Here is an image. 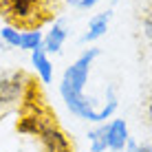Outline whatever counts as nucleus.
I'll return each instance as SVG.
<instances>
[{
    "mask_svg": "<svg viewBox=\"0 0 152 152\" xmlns=\"http://www.w3.org/2000/svg\"><path fill=\"white\" fill-rule=\"evenodd\" d=\"M97 57H99V49L91 46L64 71L62 82H60V97L75 117L99 126L115 115V110H117V97H115V88L108 86L106 104L102 108H95V99L84 95V88L88 84V75H91V66Z\"/></svg>",
    "mask_w": 152,
    "mask_h": 152,
    "instance_id": "f257e3e1",
    "label": "nucleus"
},
{
    "mask_svg": "<svg viewBox=\"0 0 152 152\" xmlns=\"http://www.w3.org/2000/svg\"><path fill=\"white\" fill-rule=\"evenodd\" d=\"M0 11L22 29H38L44 18L42 0H0Z\"/></svg>",
    "mask_w": 152,
    "mask_h": 152,
    "instance_id": "f03ea898",
    "label": "nucleus"
},
{
    "mask_svg": "<svg viewBox=\"0 0 152 152\" xmlns=\"http://www.w3.org/2000/svg\"><path fill=\"white\" fill-rule=\"evenodd\" d=\"M29 75L24 71H9L0 75V110L11 106H22L24 95L31 86Z\"/></svg>",
    "mask_w": 152,
    "mask_h": 152,
    "instance_id": "7ed1b4c3",
    "label": "nucleus"
},
{
    "mask_svg": "<svg viewBox=\"0 0 152 152\" xmlns=\"http://www.w3.org/2000/svg\"><path fill=\"white\" fill-rule=\"evenodd\" d=\"M38 141L42 145V152H73V143H71L69 134L55 124V119L40 130Z\"/></svg>",
    "mask_w": 152,
    "mask_h": 152,
    "instance_id": "20e7f679",
    "label": "nucleus"
},
{
    "mask_svg": "<svg viewBox=\"0 0 152 152\" xmlns=\"http://www.w3.org/2000/svg\"><path fill=\"white\" fill-rule=\"evenodd\" d=\"M130 141V130L126 119H113L106 124V143L113 152H126V145Z\"/></svg>",
    "mask_w": 152,
    "mask_h": 152,
    "instance_id": "39448f33",
    "label": "nucleus"
},
{
    "mask_svg": "<svg viewBox=\"0 0 152 152\" xmlns=\"http://www.w3.org/2000/svg\"><path fill=\"white\" fill-rule=\"evenodd\" d=\"M110 20H113V11H110V9L95 13L91 20H88L86 31H84V35H82V42L91 44V42H97L99 38H104V35H106V31H108Z\"/></svg>",
    "mask_w": 152,
    "mask_h": 152,
    "instance_id": "423d86ee",
    "label": "nucleus"
},
{
    "mask_svg": "<svg viewBox=\"0 0 152 152\" xmlns=\"http://www.w3.org/2000/svg\"><path fill=\"white\" fill-rule=\"evenodd\" d=\"M66 38H69V29H66L64 20H55L49 27V31L44 33V42H42V49L46 53H60L62 46H64Z\"/></svg>",
    "mask_w": 152,
    "mask_h": 152,
    "instance_id": "0eeeda50",
    "label": "nucleus"
},
{
    "mask_svg": "<svg viewBox=\"0 0 152 152\" xmlns=\"http://www.w3.org/2000/svg\"><path fill=\"white\" fill-rule=\"evenodd\" d=\"M31 64H33V71L40 77L42 84L53 82V62H51V57L44 49H38V51L31 53Z\"/></svg>",
    "mask_w": 152,
    "mask_h": 152,
    "instance_id": "6e6552de",
    "label": "nucleus"
},
{
    "mask_svg": "<svg viewBox=\"0 0 152 152\" xmlns=\"http://www.w3.org/2000/svg\"><path fill=\"white\" fill-rule=\"evenodd\" d=\"M42 42H44V33L40 29H22V38H20V49L22 51H33L42 49Z\"/></svg>",
    "mask_w": 152,
    "mask_h": 152,
    "instance_id": "1a4fd4ad",
    "label": "nucleus"
},
{
    "mask_svg": "<svg viewBox=\"0 0 152 152\" xmlns=\"http://www.w3.org/2000/svg\"><path fill=\"white\" fill-rule=\"evenodd\" d=\"M88 152H106L108 143H106V126L99 124L93 130H88Z\"/></svg>",
    "mask_w": 152,
    "mask_h": 152,
    "instance_id": "9d476101",
    "label": "nucleus"
},
{
    "mask_svg": "<svg viewBox=\"0 0 152 152\" xmlns=\"http://www.w3.org/2000/svg\"><path fill=\"white\" fill-rule=\"evenodd\" d=\"M20 38H22V29L13 27V24H4L0 29V40L7 46H13V49H20Z\"/></svg>",
    "mask_w": 152,
    "mask_h": 152,
    "instance_id": "9b49d317",
    "label": "nucleus"
},
{
    "mask_svg": "<svg viewBox=\"0 0 152 152\" xmlns=\"http://www.w3.org/2000/svg\"><path fill=\"white\" fill-rule=\"evenodd\" d=\"M141 29H143L145 40L152 44V9H148V11L141 15Z\"/></svg>",
    "mask_w": 152,
    "mask_h": 152,
    "instance_id": "f8f14e48",
    "label": "nucleus"
},
{
    "mask_svg": "<svg viewBox=\"0 0 152 152\" xmlns=\"http://www.w3.org/2000/svg\"><path fill=\"white\" fill-rule=\"evenodd\" d=\"M66 2H69L73 9H93V7H97L99 2H104V0H66Z\"/></svg>",
    "mask_w": 152,
    "mask_h": 152,
    "instance_id": "ddd939ff",
    "label": "nucleus"
},
{
    "mask_svg": "<svg viewBox=\"0 0 152 152\" xmlns=\"http://www.w3.org/2000/svg\"><path fill=\"white\" fill-rule=\"evenodd\" d=\"M126 152H152V145L150 143H137L134 139H130L128 145H126Z\"/></svg>",
    "mask_w": 152,
    "mask_h": 152,
    "instance_id": "4468645a",
    "label": "nucleus"
},
{
    "mask_svg": "<svg viewBox=\"0 0 152 152\" xmlns=\"http://www.w3.org/2000/svg\"><path fill=\"white\" fill-rule=\"evenodd\" d=\"M145 117H148V121L152 124V97L148 99V104H145Z\"/></svg>",
    "mask_w": 152,
    "mask_h": 152,
    "instance_id": "2eb2a0df",
    "label": "nucleus"
}]
</instances>
